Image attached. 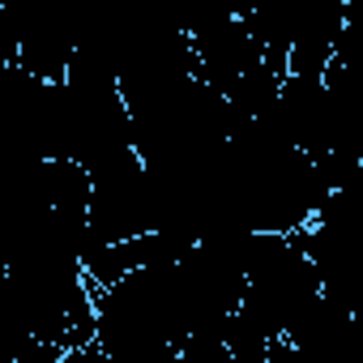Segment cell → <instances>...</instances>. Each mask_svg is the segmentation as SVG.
<instances>
[{
  "instance_id": "cell-1",
  "label": "cell",
  "mask_w": 363,
  "mask_h": 363,
  "mask_svg": "<svg viewBox=\"0 0 363 363\" xmlns=\"http://www.w3.org/2000/svg\"><path fill=\"white\" fill-rule=\"evenodd\" d=\"M189 39H193V56H197V77L223 99L265 60L244 13L240 18H231V13L206 18V22L189 26Z\"/></svg>"
}]
</instances>
